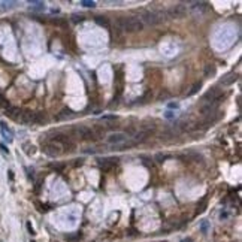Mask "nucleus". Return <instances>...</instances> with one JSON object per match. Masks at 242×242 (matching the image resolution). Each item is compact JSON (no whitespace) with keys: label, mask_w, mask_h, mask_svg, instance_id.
<instances>
[{"label":"nucleus","mask_w":242,"mask_h":242,"mask_svg":"<svg viewBox=\"0 0 242 242\" xmlns=\"http://www.w3.org/2000/svg\"><path fill=\"white\" fill-rule=\"evenodd\" d=\"M164 117H166L168 120H172V118H175V114L172 112V111H168V112L164 114Z\"/></svg>","instance_id":"obj_19"},{"label":"nucleus","mask_w":242,"mask_h":242,"mask_svg":"<svg viewBox=\"0 0 242 242\" xmlns=\"http://www.w3.org/2000/svg\"><path fill=\"white\" fill-rule=\"evenodd\" d=\"M0 149H2V153H5V154H9V149L6 148L5 144H0Z\"/></svg>","instance_id":"obj_20"},{"label":"nucleus","mask_w":242,"mask_h":242,"mask_svg":"<svg viewBox=\"0 0 242 242\" xmlns=\"http://www.w3.org/2000/svg\"><path fill=\"white\" fill-rule=\"evenodd\" d=\"M43 153H45L47 155H49V157H57V155H60L61 149H60V147H58L57 144L51 142V144H47V145L43 147Z\"/></svg>","instance_id":"obj_6"},{"label":"nucleus","mask_w":242,"mask_h":242,"mask_svg":"<svg viewBox=\"0 0 242 242\" xmlns=\"http://www.w3.org/2000/svg\"><path fill=\"white\" fill-rule=\"evenodd\" d=\"M32 242H36V241H32Z\"/></svg>","instance_id":"obj_25"},{"label":"nucleus","mask_w":242,"mask_h":242,"mask_svg":"<svg viewBox=\"0 0 242 242\" xmlns=\"http://www.w3.org/2000/svg\"><path fill=\"white\" fill-rule=\"evenodd\" d=\"M96 21H97V24H100V26L103 27H109V21L106 20V18H102V17H96Z\"/></svg>","instance_id":"obj_14"},{"label":"nucleus","mask_w":242,"mask_h":242,"mask_svg":"<svg viewBox=\"0 0 242 242\" xmlns=\"http://www.w3.org/2000/svg\"><path fill=\"white\" fill-rule=\"evenodd\" d=\"M129 139V136L126 133H123V132H117V133H111L109 136L106 138V142L108 144H111V145H120L123 142H126Z\"/></svg>","instance_id":"obj_4"},{"label":"nucleus","mask_w":242,"mask_h":242,"mask_svg":"<svg viewBox=\"0 0 242 242\" xmlns=\"http://www.w3.org/2000/svg\"><path fill=\"white\" fill-rule=\"evenodd\" d=\"M84 20V15H73V21L75 23H79V21Z\"/></svg>","instance_id":"obj_21"},{"label":"nucleus","mask_w":242,"mask_h":242,"mask_svg":"<svg viewBox=\"0 0 242 242\" xmlns=\"http://www.w3.org/2000/svg\"><path fill=\"white\" fill-rule=\"evenodd\" d=\"M236 79H238V73H235V72H230V73H227L226 76H223L221 81H220V84L226 87V85H230V84H233Z\"/></svg>","instance_id":"obj_8"},{"label":"nucleus","mask_w":242,"mask_h":242,"mask_svg":"<svg viewBox=\"0 0 242 242\" xmlns=\"http://www.w3.org/2000/svg\"><path fill=\"white\" fill-rule=\"evenodd\" d=\"M8 172H9V179L12 181V179H13V174H12V170H8Z\"/></svg>","instance_id":"obj_23"},{"label":"nucleus","mask_w":242,"mask_h":242,"mask_svg":"<svg viewBox=\"0 0 242 242\" xmlns=\"http://www.w3.org/2000/svg\"><path fill=\"white\" fill-rule=\"evenodd\" d=\"M208 230H209V223L206 221V220L200 221V232L202 233H208Z\"/></svg>","instance_id":"obj_13"},{"label":"nucleus","mask_w":242,"mask_h":242,"mask_svg":"<svg viewBox=\"0 0 242 242\" xmlns=\"http://www.w3.org/2000/svg\"><path fill=\"white\" fill-rule=\"evenodd\" d=\"M221 96H223V93H221V90H220V88H218V87H212L208 93L203 96V100L209 102V103H215V102L220 100V97H221Z\"/></svg>","instance_id":"obj_5"},{"label":"nucleus","mask_w":242,"mask_h":242,"mask_svg":"<svg viewBox=\"0 0 242 242\" xmlns=\"http://www.w3.org/2000/svg\"><path fill=\"white\" fill-rule=\"evenodd\" d=\"M181 242H193V241H191V239H190V238H187V239H182Z\"/></svg>","instance_id":"obj_24"},{"label":"nucleus","mask_w":242,"mask_h":242,"mask_svg":"<svg viewBox=\"0 0 242 242\" xmlns=\"http://www.w3.org/2000/svg\"><path fill=\"white\" fill-rule=\"evenodd\" d=\"M211 75H215V66L214 64H208L206 69H205V76H206V78H211Z\"/></svg>","instance_id":"obj_11"},{"label":"nucleus","mask_w":242,"mask_h":242,"mask_svg":"<svg viewBox=\"0 0 242 242\" xmlns=\"http://www.w3.org/2000/svg\"><path fill=\"white\" fill-rule=\"evenodd\" d=\"M169 108H175V109H176V108H178V103H174V102H172V103H169Z\"/></svg>","instance_id":"obj_22"},{"label":"nucleus","mask_w":242,"mask_h":242,"mask_svg":"<svg viewBox=\"0 0 242 242\" xmlns=\"http://www.w3.org/2000/svg\"><path fill=\"white\" fill-rule=\"evenodd\" d=\"M26 227H27V230H28V233H30V235H34V233H36V232H34V229H33V226H32V223H30V221H27V223H26Z\"/></svg>","instance_id":"obj_17"},{"label":"nucleus","mask_w":242,"mask_h":242,"mask_svg":"<svg viewBox=\"0 0 242 242\" xmlns=\"http://www.w3.org/2000/svg\"><path fill=\"white\" fill-rule=\"evenodd\" d=\"M206 202H208V196H206V197H203V200L197 205V211H196L197 214H200V212H203V211H205V205H206Z\"/></svg>","instance_id":"obj_12"},{"label":"nucleus","mask_w":242,"mask_h":242,"mask_svg":"<svg viewBox=\"0 0 242 242\" xmlns=\"http://www.w3.org/2000/svg\"><path fill=\"white\" fill-rule=\"evenodd\" d=\"M117 160H118V159H105L103 161H100V166L103 169H111L117 164Z\"/></svg>","instance_id":"obj_9"},{"label":"nucleus","mask_w":242,"mask_h":242,"mask_svg":"<svg viewBox=\"0 0 242 242\" xmlns=\"http://www.w3.org/2000/svg\"><path fill=\"white\" fill-rule=\"evenodd\" d=\"M199 88H200V82H199V84H196L194 87L191 88V90H190V91H188L187 94H188V96H191V94H194L196 91H197V90H199Z\"/></svg>","instance_id":"obj_18"},{"label":"nucleus","mask_w":242,"mask_h":242,"mask_svg":"<svg viewBox=\"0 0 242 242\" xmlns=\"http://www.w3.org/2000/svg\"><path fill=\"white\" fill-rule=\"evenodd\" d=\"M0 130H2V134H3V138H5V141L6 142H12L13 141V133H12V130L6 126V123L0 121Z\"/></svg>","instance_id":"obj_7"},{"label":"nucleus","mask_w":242,"mask_h":242,"mask_svg":"<svg viewBox=\"0 0 242 242\" xmlns=\"http://www.w3.org/2000/svg\"><path fill=\"white\" fill-rule=\"evenodd\" d=\"M117 24L120 26V28H123L127 33H134V32H141L144 28V24L139 18L136 17H120L117 20Z\"/></svg>","instance_id":"obj_1"},{"label":"nucleus","mask_w":242,"mask_h":242,"mask_svg":"<svg viewBox=\"0 0 242 242\" xmlns=\"http://www.w3.org/2000/svg\"><path fill=\"white\" fill-rule=\"evenodd\" d=\"M141 21H142V24L147 23L148 26H157V24L161 21V17H160V13L151 12V11H142Z\"/></svg>","instance_id":"obj_3"},{"label":"nucleus","mask_w":242,"mask_h":242,"mask_svg":"<svg viewBox=\"0 0 242 242\" xmlns=\"http://www.w3.org/2000/svg\"><path fill=\"white\" fill-rule=\"evenodd\" d=\"M81 5H82V6H85V8H94V6H96V2H90V0H82V2H81Z\"/></svg>","instance_id":"obj_15"},{"label":"nucleus","mask_w":242,"mask_h":242,"mask_svg":"<svg viewBox=\"0 0 242 242\" xmlns=\"http://www.w3.org/2000/svg\"><path fill=\"white\" fill-rule=\"evenodd\" d=\"M24 151H26L27 154L30 155V154H33V153L36 151V149H34V147H33V145H27V144H26V145H24Z\"/></svg>","instance_id":"obj_16"},{"label":"nucleus","mask_w":242,"mask_h":242,"mask_svg":"<svg viewBox=\"0 0 242 242\" xmlns=\"http://www.w3.org/2000/svg\"><path fill=\"white\" fill-rule=\"evenodd\" d=\"M70 117H73V112H72L70 109H63L55 118H57L58 121H61V120H66V118H70Z\"/></svg>","instance_id":"obj_10"},{"label":"nucleus","mask_w":242,"mask_h":242,"mask_svg":"<svg viewBox=\"0 0 242 242\" xmlns=\"http://www.w3.org/2000/svg\"><path fill=\"white\" fill-rule=\"evenodd\" d=\"M75 133L76 136L82 139V141H97L99 136L94 133L93 129L90 127H85V126H79V127H75Z\"/></svg>","instance_id":"obj_2"}]
</instances>
